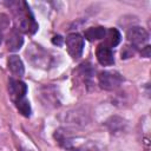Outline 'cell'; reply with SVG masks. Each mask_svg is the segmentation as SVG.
Segmentation results:
<instances>
[{"label":"cell","mask_w":151,"mask_h":151,"mask_svg":"<svg viewBox=\"0 0 151 151\" xmlns=\"http://www.w3.org/2000/svg\"><path fill=\"white\" fill-rule=\"evenodd\" d=\"M14 7V13L17 18V25L18 29H20L24 33L27 34H33L38 29V24L34 20L33 14L29 11V7L27 6L26 2L19 1V2H13Z\"/></svg>","instance_id":"cell-1"},{"label":"cell","mask_w":151,"mask_h":151,"mask_svg":"<svg viewBox=\"0 0 151 151\" xmlns=\"http://www.w3.org/2000/svg\"><path fill=\"white\" fill-rule=\"evenodd\" d=\"M123 77L117 71H104L98 76V83L105 91H113L118 88L123 83Z\"/></svg>","instance_id":"cell-2"},{"label":"cell","mask_w":151,"mask_h":151,"mask_svg":"<svg viewBox=\"0 0 151 151\" xmlns=\"http://www.w3.org/2000/svg\"><path fill=\"white\" fill-rule=\"evenodd\" d=\"M67 51L70 55L74 59L79 58L84 50V38L78 33H71L65 39Z\"/></svg>","instance_id":"cell-3"},{"label":"cell","mask_w":151,"mask_h":151,"mask_svg":"<svg viewBox=\"0 0 151 151\" xmlns=\"http://www.w3.org/2000/svg\"><path fill=\"white\" fill-rule=\"evenodd\" d=\"M8 92L9 96L12 98V100L14 101V104L24 98H26V93H27V86L24 81L19 80V79H14L11 78L8 80Z\"/></svg>","instance_id":"cell-4"},{"label":"cell","mask_w":151,"mask_h":151,"mask_svg":"<svg viewBox=\"0 0 151 151\" xmlns=\"http://www.w3.org/2000/svg\"><path fill=\"white\" fill-rule=\"evenodd\" d=\"M126 38H127V40L132 44L133 47H138V46L144 45V44L149 40V33H147L143 27L133 26V27H131V28L127 31Z\"/></svg>","instance_id":"cell-5"},{"label":"cell","mask_w":151,"mask_h":151,"mask_svg":"<svg viewBox=\"0 0 151 151\" xmlns=\"http://www.w3.org/2000/svg\"><path fill=\"white\" fill-rule=\"evenodd\" d=\"M96 57H97V60L99 61V64L103 66H110V65L114 64V57H113L112 50L109 48L107 46H105L104 44H100L97 46Z\"/></svg>","instance_id":"cell-6"},{"label":"cell","mask_w":151,"mask_h":151,"mask_svg":"<svg viewBox=\"0 0 151 151\" xmlns=\"http://www.w3.org/2000/svg\"><path fill=\"white\" fill-rule=\"evenodd\" d=\"M54 138L55 140L58 142V144L64 147L65 150H74V146H73V139L71 137V134L68 133V131H66L65 129H58L54 133Z\"/></svg>","instance_id":"cell-7"},{"label":"cell","mask_w":151,"mask_h":151,"mask_svg":"<svg viewBox=\"0 0 151 151\" xmlns=\"http://www.w3.org/2000/svg\"><path fill=\"white\" fill-rule=\"evenodd\" d=\"M105 125H106V127L109 129V131L112 134H118V133H122V132L125 131L126 122L123 118H120V117L113 116V117L109 118L105 122Z\"/></svg>","instance_id":"cell-8"},{"label":"cell","mask_w":151,"mask_h":151,"mask_svg":"<svg viewBox=\"0 0 151 151\" xmlns=\"http://www.w3.org/2000/svg\"><path fill=\"white\" fill-rule=\"evenodd\" d=\"M7 64H8V68H9V71H11L14 76H17V77H21V76H24V73H25L24 63H22V60H21L18 55H15V54L11 55V57L8 58Z\"/></svg>","instance_id":"cell-9"},{"label":"cell","mask_w":151,"mask_h":151,"mask_svg":"<svg viewBox=\"0 0 151 151\" xmlns=\"http://www.w3.org/2000/svg\"><path fill=\"white\" fill-rule=\"evenodd\" d=\"M22 44H24V38L17 31H12L8 34V38H7V41H6L8 51H11V52L19 51L21 48Z\"/></svg>","instance_id":"cell-10"},{"label":"cell","mask_w":151,"mask_h":151,"mask_svg":"<svg viewBox=\"0 0 151 151\" xmlns=\"http://www.w3.org/2000/svg\"><path fill=\"white\" fill-rule=\"evenodd\" d=\"M104 38H106L104 45L107 46L109 48L117 46L122 40V35H120V33L117 28H110L109 31H106V34H105Z\"/></svg>","instance_id":"cell-11"},{"label":"cell","mask_w":151,"mask_h":151,"mask_svg":"<svg viewBox=\"0 0 151 151\" xmlns=\"http://www.w3.org/2000/svg\"><path fill=\"white\" fill-rule=\"evenodd\" d=\"M106 34V29L105 27L103 26H97V27H90L88 29L85 31V38L90 41H93V40H99V39H103Z\"/></svg>","instance_id":"cell-12"},{"label":"cell","mask_w":151,"mask_h":151,"mask_svg":"<svg viewBox=\"0 0 151 151\" xmlns=\"http://www.w3.org/2000/svg\"><path fill=\"white\" fill-rule=\"evenodd\" d=\"M15 105H17V109L20 111V113L22 116H25V117H29L31 116V105H29V101L26 98L17 101Z\"/></svg>","instance_id":"cell-13"},{"label":"cell","mask_w":151,"mask_h":151,"mask_svg":"<svg viewBox=\"0 0 151 151\" xmlns=\"http://www.w3.org/2000/svg\"><path fill=\"white\" fill-rule=\"evenodd\" d=\"M133 53H134V52L131 50L130 46H125V48L122 51V58H129V57H131Z\"/></svg>","instance_id":"cell-14"},{"label":"cell","mask_w":151,"mask_h":151,"mask_svg":"<svg viewBox=\"0 0 151 151\" xmlns=\"http://www.w3.org/2000/svg\"><path fill=\"white\" fill-rule=\"evenodd\" d=\"M142 55L145 57V58H149L150 57V46H145L144 50H142Z\"/></svg>","instance_id":"cell-15"},{"label":"cell","mask_w":151,"mask_h":151,"mask_svg":"<svg viewBox=\"0 0 151 151\" xmlns=\"http://www.w3.org/2000/svg\"><path fill=\"white\" fill-rule=\"evenodd\" d=\"M52 42L53 44H57V45H61V42H63V38L61 37H54L53 39H52Z\"/></svg>","instance_id":"cell-16"},{"label":"cell","mask_w":151,"mask_h":151,"mask_svg":"<svg viewBox=\"0 0 151 151\" xmlns=\"http://www.w3.org/2000/svg\"><path fill=\"white\" fill-rule=\"evenodd\" d=\"M85 151H103V150H100L98 146H96V145H92V146H88Z\"/></svg>","instance_id":"cell-17"},{"label":"cell","mask_w":151,"mask_h":151,"mask_svg":"<svg viewBox=\"0 0 151 151\" xmlns=\"http://www.w3.org/2000/svg\"><path fill=\"white\" fill-rule=\"evenodd\" d=\"M1 41H2V34H1V32H0V44H1Z\"/></svg>","instance_id":"cell-18"}]
</instances>
